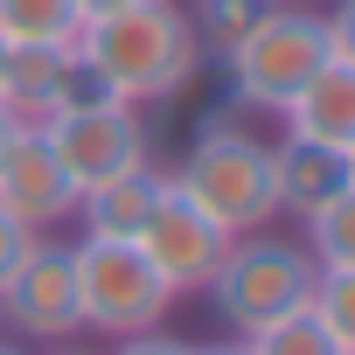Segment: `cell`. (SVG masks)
Masks as SVG:
<instances>
[{
  "mask_svg": "<svg viewBox=\"0 0 355 355\" xmlns=\"http://www.w3.org/2000/svg\"><path fill=\"white\" fill-rule=\"evenodd\" d=\"M77 56L91 63V77L125 98V105H167L182 98L196 77H202V42H196V21L189 8H174V0H146V8H125L112 21H91L77 28Z\"/></svg>",
  "mask_w": 355,
  "mask_h": 355,
  "instance_id": "obj_1",
  "label": "cell"
},
{
  "mask_svg": "<svg viewBox=\"0 0 355 355\" xmlns=\"http://www.w3.org/2000/svg\"><path fill=\"white\" fill-rule=\"evenodd\" d=\"M313 279H320V265H313V251H306L300 237L237 230V237L223 244V258H216V272H209L202 293H209L216 320L244 341V334H258V327H272V320L313 306Z\"/></svg>",
  "mask_w": 355,
  "mask_h": 355,
  "instance_id": "obj_2",
  "label": "cell"
},
{
  "mask_svg": "<svg viewBox=\"0 0 355 355\" xmlns=\"http://www.w3.org/2000/svg\"><path fill=\"white\" fill-rule=\"evenodd\" d=\"M209 223H223L230 237L237 230H265L279 216V189H272V146L258 132H244L237 119H216L196 132L189 160L167 174Z\"/></svg>",
  "mask_w": 355,
  "mask_h": 355,
  "instance_id": "obj_3",
  "label": "cell"
},
{
  "mask_svg": "<svg viewBox=\"0 0 355 355\" xmlns=\"http://www.w3.org/2000/svg\"><path fill=\"white\" fill-rule=\"evenodd\" d=\"M327 63V28H320V8H300V0H265L258 21L244 28V42L223 56V77H230V98L251 105V112H286L313 70Z\"/></svg>",
  "mask_w": 355,
  "mask_h": 355,
  "instance_id": "obj_4",
  "label": "cell"
},
{
  "mask_svg": "<svg viewBox=\"0 0 355 355\" xmlns=\"http://www.w3.org/2000/svg\"><path fill=\"white\" fill-rule=\"evenodd\" d=\"M77 258V306H84V327L98 334H146L167 320V306L182 300L139 244L125 237H77L70 244Z\"/></svg>",
  "mask_w": 355,
  "mask_h": 355,
  "instance_id": "obj_5",
  "label": "cell"
},
{
  "mask_svg": "<svg viewBox=\"0 0 355 355\" xmlns=\"http://www.w3.org/2000/svg\"><path fill=\"white\" fill-rule=\"evenodd\" d=\"M35 132L63 160V174L77 182V196L98 189V182H112V174H125V167H139V160H153V132H146L139 105H125V98H98V105L49 112Z\"/></svg>",
  "mask_w": 355,
  "mask_h": 355,
  "instance_id": "obj_6",
  "label": "cell"
},
{
  "mask_svg": "<svg viewBox=\"0 0 355 355\" xmlns=\"http://www.w3.org/2000/svg\"><path fill=\"white\" fill-rule=\"evenodd\" d=\"M0 320L15 334H35V341H63V334H84V306H77V258L70 244H56L49 230L28 237L21 265L0 279Z\"/></svg>",
  "mask_w": 355,
  "mask_h": 355,
  "instance_id": "obj_7",
  "label": "cell"
},
{
  "mask_svg": "<svg viewBox=\"0 0 355 355\" xmlns=\"http://www.w3.org/2000/svg\"><path fill=\"white\" fill-rule=\"evenodd\" d=\"M223 244H230V230L223 223H209L182 189L167 182V196H160V209L146 216V230H139V251L153 258V272L174 286V293H202L209 286V272H216V258H223Z\"/></svg>",
  "mask_w": 355,
  "mask_h": 355,
  "instance_id": "obj_8",
  "label": "cell"
},
{
  "mask_svg": "<svg viewBox=\"0 0 355 355\" xmlns=\"http://www.w3.org/2000/svg\"><path fill=\"white\" fill-rule=\"evenodd\" d=\"M0 209H8L21 230H49L63 216H77V182L63 174V160L49 153V139L35 125H21V139L8 146V160H0Z\"/></svg>",
  "mask_w": 355,
  "mask_h": 355,
  "instance_id": "obj_9",
  "label": "cell"
},
{
  "mask_svg": "<svg viewBox=\"0 0 355 355\" xmlns=\"http://www.w3.org/2000/svg\"><path fill=\"white\" fill-rule=\"evenodd\" d=\"M160 196H167V167H153V160H139V167L112 174V182L84 189V196H77L84 237H125V244H139V230H146V216L160 209Z\"/></svg>",
  "mask_w": 355,
  "mask_h": 355,
  "instance_id": "obj_10",
  "label": "cell"
},
{
  "mask_svg": "<svg viewBox=\"0 0 355 355\" xmlns=\"http://www.w3.org/2000/svg\"><path fill=\"white\" fill-rule=\"evenodd\" d=\"M293 139H313V146H334L355 160V70L348 63H320L313 84L279 112Z\"/></svg>",
  "mask_w": 355,
  "mask_h": 355,
  "instance_id": "obj_11",
  "label": "cell"
},
{
  "mask_svg": "<svg viewBox=\"0 0 355 355\" xmlns=\"http://www.w3.org/2000/svg\"><path fill=\"white\" fill-rule=\"evenodd\" d=\"M348 182H355V160L334 153V146H313V139H293V132L272 146V189H279V209H293V216L320 209Z\"/></svg>",
  "mask_w": 355,
  "mask_h": 355,
  "instance_id": "obj_12",
  "label": "cell"
},
{
  "mask_svg": "<svg viewBox=\"0 0 355 355\" xmlns=\"http://www.w3.org/2000/svg\"><path fill=\"white\" fill-rule=\"evenodd\" d=\"M77 8L70 0H0V42L8 49H63L77 42Z\"/></svg>",
  "mask_w": 355,
  "mask_h": 355,
  "instance_id": "obj_13",
  "label": "cell"
},
{
  "mask_svg": "<svg viewBox=\"0 0 355 355\" xmlns=\"http://www.w3.org/2000/svg\"><path fill=\"white\" fill-rule=\"evenodd\" d=\"M306 251H313V265H320V272L355 265V182H348V189H334L320 209H306Z\"/></svg>",
  "mask_w": 355,
  "mask_h": 355,
  "instance_id": "obj_14",
  "label": "cell"
},
{
  "mask_svg": "<svg viewBox=\"0 0 355 355\" xmlns=\"http://www.w3.org/2000/svg\"><path fill=\"white\" fill-rule=\"evenodd\" d=\"M244 348H251V355H341V341L327 334V320H320L313 306H300V313H286V320L244 334Z\"/></svg>",
  "mask_w": 355,
  "mask_h": 355,
  "instance_id": "obj_15",
  "label": "cell"
},
{
  "mask_svg": "<svg viewBox=\"0 0 355 355\" xmlns=\"http://www.w3.org/2000/svg\"><path fill=\"white\" fill-rule=\"evenodd\" d=\"M258 8H265V0H196V8H189V21H196L202 56H209V63H223V56L244 42V28L258 21Z\"/></svg>",
  "mask_w": 355,
  "mask_h": 355,
  "instance_id": "obj_16",
  "label": "cell"
},
{
  "mask_svg": "<svg viewBox=\"0 0 355 355\" xmlns=\"http://www.w3.org/2000/svg\"><path fill=\"white\" fill-rule=\"evenodd\" d=\"M313 313L327 320V334L341 341V355H355V265L313 279Z\"/></svg>",
  "mask_w": 355,
  "mask_h": 355,
  "instance_id": "obj_17",
  "label": "cell"
},
{
  "mask_svg": "<svg viewBox=\"0 0 355 355\" xmlns=\"http://www.w3.org/2000/svg\"><path fill=\"white\" fill-rule=\"evenodd\" d=\"M320 28H327V63L355 70V0H334V8L320 15Z\"/></svg>",
  "mask_w": 355,
  "mask_h": 355,
  "instance_id": "obj_18",
  "label": "cell"
},
{
  "mask_svg": "<svg viewBox=\"0 0 355 355\" xmlns=\"http://www.w3.org/2000/svg\"><path fill=\"white\" fill-rule=\"evenodd\" d=\"M112 355H189V341H174V334L146 327V334H119V348H112Z\"/></svg>",
  "mask_w": 355,
  "mask_h": 355,
  "instance_id": "obj_19",
  "label": "cell"
},
{
  "mask_svg": "<svg viewBox=\"0 0 355 355\" xmlns=\"http://www.w3.org/2000/svg\"><path fill=\"white\" fill-rule=\"evenodd\" d=\"M28 237H35V230H21V223H15L8 209H0V279H8V272L21 265V251H28Z\"/></svg>",
  "mask_w": 355,
  "mask_h": 355,
  "instance_id": "obj_20",
  "label": "cell"
},
{
  "mask_svg": "<svg viewBox=\"0 0 355 355\" xmlns=\"http://www.w3.org/2000/svg\"><path fill=\"white\" fill-rule=\"evenodd\" d=\"M77 8V21L91 28V21H112V15H125V8H146V0H70Z\"/></svg>",
  "mask_w": 355,
  "mask_h": 355,
  "instance_id": "obj_21",
  "label": "cell"
},
{
  "mask_svg": "<svg viewBox=\"0 0 355 355\" xmlns=\"http://www.w3.org/2000/svg\"><path fill=\"white\" fill-rule=\"evenodd\" d=\"M21 125H28V119H15V112H8V105H0V160H8V146H15V139H21Z\"/></svg>",
  "mask_w": 355,
  "mask_h": 355,
  "instance_id": "obj_22",
  "label": "cell"
},
{
  "mask_svg": "<svg viewBox=\"0 0 355 355\" xmlns=\"http://www.w3.org/2000/svg\"><path fill=\"white\" fill-rule=\"evenodd\" d=\"M189 355H251L244 341H189Z\"/></svg>",
  "mask_w": 355,
  "mask_h": 355,
  "instance_id": "obj_23",
  "label": "cell"
},
{
  "mask_svg": "<svg viewBox=\"0 0 355 355\" xmlns=\"http://www.w3.org/2000/svg\"><path fill=\"white\" fill-rule=\"evenodd\" d=\"M0 355H28V348H21V341H0Z\"/></svg>",
  "mask_w": 355,
  "mask_h": 355,
  "instance_id": "obj_24",
  "label": "cell"
},
{
  "mask_svg": "<svg viewBox=\"0 0 355 355\" xmlns=\"http://www.w3.org/2000/svg\"><path fill=\"white\" fill-rule=\"evenodd\" d=\"M56 355H91V348H56Z\"/></svg>",
  "mask_w": 355,
  "mask_h": 355,
  "instance_id": "obj_25",
  "label": "cell"
},
{
  "mask_svg": "<svg viewBox=\"0 0 355 355\" xmlns=\"http://www.w3.org/2000/svg\"><path fill=\"white\" fill-rule=\"evenodd\" d=\"M0 70H8V42H0Z\"/></svg>",
  "mask_w": 355,
  "mask_h": 355,
  "instance_id": "obj_26",
  "label": "cell"
}]
</instances>
